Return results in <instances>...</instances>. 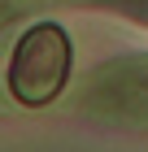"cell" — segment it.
<instances>
[{"label": "cell", "mask_w": 148, "mask_h": 152, "mask_svg": "<svg viewBox=\"0 0 148 152\" xmlns=\"http://www.w3.org/2000/svg\"><path fill=\"white\" fill-rule=\"evenodd\" d=\"M66 65H70V48L66 35L57 26H39L18 44L13 52V65H9V87L22 104H44L61 91L66 83Z\"/></svg>", "instance_id": "6da1fadb"}]
</instances>
